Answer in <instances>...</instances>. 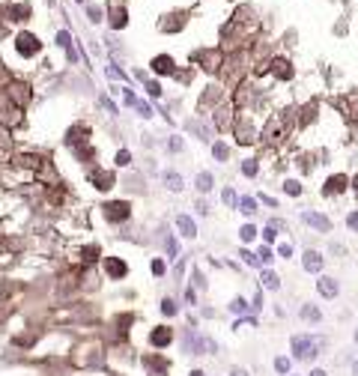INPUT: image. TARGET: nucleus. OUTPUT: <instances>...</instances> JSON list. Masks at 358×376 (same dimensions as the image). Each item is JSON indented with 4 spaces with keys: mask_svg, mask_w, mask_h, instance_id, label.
I'll use <instances>...</instances> for the list:
<instances>
[{
    "mask_svg": "<svg viewBox=\"0 0 358 376\" xmlns=\"http://www.w3.org/2000/svg\"><path fill=\"white\" fill-rule=\"evenodd\" d=\"M323 347H326V341L320 335H293L290 338V350H293L296 362H317Z\"/></svg>",
    "mask_w": 358,
    "mask_h": 376,
    "instance_id": "f257e3e1",
    "label": "nucleus"
},
{
    "mask_svg": "<svg viewBox=\"0 0 358 376\" xmlns=\"http://www.w3.org/2000/svg\"><path fill=\"white\" fill-rule=\"evenodd\" d=\"M15 48H18V54L33 57V54H39V51H42V42H39L33 33H21V36L15 39Z\"/></svg>",
    "mask_w": 358,
    "mask_h": 376,
    "instance_id": "f03ea898",
    "label": "nucleus"
},
{
    "mask_svg": "<svg viewBox=\"0 0 358 376\" xmlns=\"http://www.w3.org/2000/svg\"><path fill=\"white\" fill-rule=\"evenodd\" d=\"M173 344V329H167V326H155L152 332H149V347H155V350H167Z\"/></svg>",
    "mask_w": 358,
    "mask_h": 376,
    "instance_id": "7ed1b4c3",
    "label": "nucleus"
},
{
    "mask_svg": "<svg viewBox=\"0 0 358 376\" xmlns=\"http://www.w3.org/2000/svg\"><path fill=\"white\" fill-rule=\"evenodd\" d=\"M350 182H353V179H350L347 173H335V176H329V179H326L323 194H329V197H332V194H344V191L350 188Z\"/></svg>",
    "mask_w": 358,
    "mask_h": 376,
    "instance_id": "20e7f679",
    "label": "nucleus"
},
{
    "mask_svg": "<svg viewBox=\"0 0 358 376\" xmlns=\"http://www.w3.org/2000/svg\"><path fill=\"white\" fill-rule=\"evenodd\" d=\"M302 221H305L308 227H314L317 233H329V230H332V221H329L326 215H320V212H311V209L302 212Z\"/></svg>",
    "mask_w": 358,
    "mask_h": 376,
    "instance_id": "39448f33",
    "label": "nucleus"
},
{
    "mask_svg": "<svg viewBox=\"0 0 358 376\" xmlns=\"http://www.w3.org/2000/svg\"><path fill=\"white\" fill-rule=\"evenodd\" d=\"M105 215H108L111 221H125V218L131 215V206H128L125 200H114V203H105Z\"/></svg>",
    "mask_w": 358,
    "mask_h": 376,
    "instance_id": "423d86ee",
    "label": "nucleus"
},
{
    "mask_svg": "<svg viewBox=\"0 0 358 376\" xmlns=\"http://www.w3.org/2000/svg\"><path fill=\"white\" fill-rule=\"evenodd\" d=\"M302 266H305V272H311V275H323L326 257H323L320 251H305V257H302Z\"/></svg>",
    "mask_w": 358,
    "mask_h": 376,
    "instance_id": "0eeeda50",
    "label": "nucleus"
},
{
    "mask_svg": "<svg viewBox=\"0 0 358 376\" xmlns=\"http://www.w3.org/2000/svg\"><path fill=\"white\" fill-rule=\"evenodd\" d=\"M317 293H320L323 299H338V293H341V284H338V278L320 275V281H317Z\"/></svg>",
    "mask_w": 358,
    "mask_h": 376,
    "instance_id": "6e6552de",
    "label": "nucleus"
},
{
    "mask_svg": "<svg viewBox=\"0 0 358 376\" xmlns=\"http://www.w3.org/2000/svg\"><path fill=\"white\" fill-rule=\"evenodd\" d=\"M105 269H108V275L114 278V281H119V278H125V272H128V266L119 260V257H108L105 260Z\"/></svg>",
    "mask_w": 358,
    "mask_h": 376,
    "instance_id": "1a4fd4ad",
    "label": "nucleus"
},
{
    "mask_svg": "<svg viewBox=\"0 0 358 376\" xmlns=\"http://www.w3.org/2000/svg\"><path fill=\"white\" fill-rule=\"evenodd\" d=\"M176 230H179L185 239H194V236H197V224H194L188 215H179V218H176Z\"/></svg>",
    "mask_w": 358,
    "mask_h": 376,
    "instance_id": "9d476101",
    "label": "nucleus"
},
{
    "mask_svg": "<svg viewBox=\"0 0 358 376\" xmlns=\"http://www.w3.org/2000/svg\"><path fill=\"white\" fill-rule=\"evenodd\" d=\"M299 317L305 320V323H323V311L317 308V305H302V311H299Z\"/></svg>",
    "mask_w": 358,
    "mask_h": 376,
    "instance_id": "9b49d317",
    "label": "nucleus"
},
{
    "mask_svg": "<svg viewBox=\"0 0 358 376\" xmlns=\"http://www.w3.org/2000/svg\"><path fill=\"white\" fill-rule=\"evenodd\" d=\"M143 368H149L152 374H167V371H170V365H167L164 359H155V356H146V359H143Z\"/></svg>",
    "mask_w": 358,
    "mask_h": 376,
    "instance_id": "f8f14e48",
    "label": "nucleus"
},
{
    "mask_svg": "<svg viewBox=\"0 0 358 376\" xmlns=\"http://www.w3.org/2000/svg\"><path fill=\"white\" fill-rule=\"evenodd\" d=\"M152 69H155V75H170V72H173V60L161 54V57L152 60Z\"/></svg>",
    "mask_w": 358,
    "mask_h": 376,
    "instance_id": "ddd939ff",
    "label": "nucleus"
},
{
    "mask_svg": "<svg viewBox=\"0 0 358 376\" xmlns=\"http://www.w3.org/2000/svg\"><path fill=\"white\" fill-rule=\"evenodd\" d=\"M260 281H263L266 290H281V278H278L272 269H263V272H260Z\"/></svg>",
    "mask_w": 358,
    "mask_h": 376,
    "instance_id": "4468645a",
    "label": "nucleus"
},
{
    "mask_svg": "<svg viewBox=\"0 0 358 376\" xmlns=\"http://www.w3.org/2000/svg\"><path fill=\"white\" fill-rule=\"evenodd\" d=\"M212 185H215V176L209 173V170H203V173H197V191H212Z\"/></svg>",
    "mask_w": 358,
    "mask_h": 376,
    "instance_id": "2eb2a0df",
    "label": "nucleus"
},
{
    "mask_svg": "<svg viewBox=\"0 0 358 376\" xmlns=\"http://www.w3.org/2000/svg\"><path fill=\"white\" fill-rule=\"evenodd\" d=\"M164 185H167L170 191H182V185H185V182H182V176H179V173H173V170H170V173H164Z\"/></svg>",
    "mask_w": 358,
    "mask_h": 376,
    "instance_id": "dca6fc26",
    "label": "nucleus"
},
{
    "mask_svg": "<svg viewBox=\"0 0 358 376\" xmlns=\"http://www.w3.org/2000/svg\"><path fill=\"white\" fill-rule=\"evenodd\" d=\"M242 215H254L257 212V200L254 197H239V206H236Z\"/></svg>",
    "mask_w": 358,
    "mask_h": 376,
    "instance_id": "f3484780",
    "label": "nucleus"
},
{
    "mask_svg": "<svg viewBox=\"0 0 358 376\" xmlns=\"http://www.w3.org/2000/svg\"><path fill=\"white\" fill-rule=\"evenodd\" d=\"M275 371L281 376H290L293 374V362H290L287 356H278V359H275Z\"/></svg>",
    "mask_w": 358,
    "mask_h": 376,
    "instance_id": "a211bd4d",
    "label": "nucleus"
},
{
    "mask_svg": "<svg viewBox=\"0 0 358 376\" xmlns=\"http://www.w3.org/2000/svg\"><path fill=\"white\" fill-rule=\"evenodd\" d=\"M212 155H215L218 161H227V155H230V146H227L224 140H215V143H212Z\"/></svg>",
    "mask_w": 358,
    "mask_h": 376,
    "instance_id": "6ab92c4d",
    "label": "nucleus"
},
{
    "mask_svg": "<svg viewBox=\"0 0 358 376\" xmlns=\"http://www.w3.org/2000/svg\"><path fill=\"white\" fill-rule=\"evenodd\" d=\"M93 182H99L96 188H102V191H105V188H111V185H114V176H111V173H102V170H96V173H93Z\"/></svg>",
    "mask_w": 358,
    "mask_h": 376,
    "instance_id": "aec40b11",
    "label": "nucleus"
},
{
    "mask_svg": "<svg viewBox=\"0 0 358 376\" xmlns=\"http://www.w3.org/2000/svg\"><path fill=\"white\" fill-rule=\"evenodd\" d=\"M251 308H254V305H248V302H245L242 296H236V299L230 302V311H233V314H248Z\"/></svg>",
    "mask_w": 358,
    "mask_h": 376,
    "instance_id": "412c9836",
    "label": "nucleus"
},
{
    "mask_svg": "<svg viewBox=\"0 0 358 376\" xmlns=\"http://www.w3.org/2000/svg\"><path fill=\"white\" fill-rule=\"evenodd\" d=\"M272 66H275L278 78H293V69H290V63H287V60H275Z\"/></svg>",
    "mask_w": 358,
    "mask_h": 376,
    "instance_id": "4be33fe9",
    "label": "nucleus"
},
{
    "mask_svg": "<svg viewBox=\"0 0 358 376\" xmlns=\"http://www.w3.org/2000/svg\"><path fill=\"white\" fill-rule=\"evenodd\" d=\"M9 15H12V21H27L30 6H12V9H9Z\"/></svg>",
    "mask_w": 358,
    "mask_h": 376,
    "instance_id": "5701e85b",
    "label": "nucleus"
},
{
    "mask_svg": "<svg viewBox=\"0 0 358 376\" xmlns=\"http://www.w3.org/2000/svg\"><path fill=\"white\" fill-rule=\"evenodd\" d=\"M239 236H242V242H254V239H257V227H254V224H245V227L239 230Z\"/></svg>",
    "mask_w": 358,
    "mask_h": 376,
    "instance_id": "b1692460",
    "label": "nucleus"
},
{
    "mask_svg": "<svg viewBox=\"0 0 358 376\" xmlns=\"http://www.w3.org/2000/svg\"><path fill=\"white\" fill-rule=\"evenodd\" d=\"M176 311H179V308H176L173 299H161V314H164V317H176Z\"/></svg>",
    "mask_w": 358,
    "mask_h": 376,
    "instance_id": "393cba45",
    "label": "nucleus"
},
{
    "mask_svg": "<svg viewBox=\"0 0 358 376\" xmlns=\"http://www.w3.org/2000/svg\"><path fill=\"white\" fill-rule=\"evenodd\" d=\"M111 24L114 27H125V9H114L111 12Z\"/></svg>",
    "mask_w": 358,
    "mask_h": 376,
    "instance_id": "a878e982",
    "label": "nucleus"
},
{
    "mask_svg": "<svg viewBox=\"0 0 358 376\" xmlns=\"http://www.w3.org/2000/svg\"><path fill=\"white\" fill-rule=\"evenodd\" d=\"M257 170H260V164H257L254 158H248V161H242V173H245V176H257Z\"/></svg>",
    "mask_w": 358,
    "mask_h": 376,
    "instance_id": "bb28decb",
    "label": "nucleus"
},
{
    "mask_svg": "<svg viewBox=\"0 0 358 376\" xmlns=\"http://www.w3.org/2000/svg\"><path fill=\"white\" fill-rule=\"evenodd\" d=\"M239 257H242L248 266H254V269H257V266H263V263H260V257H257V254H251L248 248H245V251H239Z\"/></svg>",
    "mask_w": 358,
    "mask_h": 376,
    "instance_id": "cd10ccee",
    "label": "nucleus"
},
{
    "mask_svg": "<svg viewBox=\"0 0 358 376\" xmlns=\"http://www.w3.org/2000/svg\"><path fill=\"white\" fill-rule=\"evenodd\" d=\"M284 191H287V194H293V197H296V194H302V185H299V182H296V179H287V182H284Z\"/></svg>",
    "mask_w": 358,
    "mask_h": 376,
    "instance_id": "c85d7f7f",
    "label": "nucleus"
},
{
    "mask_svg": "<svg viewBox=\"0 0 358 376\" xmlns=\"http://www.w3.org/2000/svg\"><path fill=\"white\" fill-rule=\"evenodd\" d=\"M221 197H224V203H227V206H239V197H236V191H233V188H224V194H221Z\"/></svg>",
    "mask_w": 358,
    "mask_h": 376,
    "instance_id": "c756f323",
    "label": "nucleus"
},
{
    "mask_svg": "<svg viewBox=\"0 0 358 376\" xmlns=\"http://www.w3.org/2000/svg\"><path fill=\"white\" fill-rule=\"evenodd\" d=\"M347 227H350L353 233H358V209H353V212L347 215Z\"/></svg>",
    "mask_w": 358,
    "mask_h": 376,
    "instance_id": "7c9ffc66",
    "label": "nucleus"
},
{
    "mask_svg": "<svg viewBox=\"0 0 358 376\" xmlns=\"http://www.w3.org/2000/svg\"><path fill=\"white\" fill-rule=\"evenodd\" d=\"M275 236H278V227H275V224H269V227L263 230V239H266V242H275Z\"/></svg>",
    "mask_w": 358,
    "mask_h": 376,
    "instance_id": "2f4dec72",
    "label": "nucleus"
},
{
    "mask_svg": "<svg viewBox=\"0 0 358 376\" xmlns=\"http://www.w3.org/2000/svg\"><path fill=\"white\" fill-rule=\"evenodd\" d=\"M278 254H281L284 260H290V257H293V245H290V242H284V245H278Z\"/></svg>",
    "mask_w": 358,
    "mask_h": 376,
    "instance_id": "473e14b6",
    "label": "nucleus"
},
{
    "mask_svg": "<svg viewBox=\"0 0 358 376\" xmlns=\"http://www.w3.org/2000/svg\"><path fill=\"white\" fill-rule=\"evenodd\" d=\"M257 257H260V263H263V266H269V263H272V248H260V254H257Z\"/></svg>",
    "mask_w": 358,
    "mask_h": 376,
    "instance_id": "72a5a7b5",
    "label": "nucleus"
},
{
    "mask_svg": "<svg viewBox=\"0 0 358 376\" xmlns=\"http://www.w3.org/2000/svg\"><path fill=\"white\" fill-rule=\"evenodd\" d=\"M146 90H149V96H152V99H158V96H161V87H158L155 81H149V84H146Z\"/></svg>",
    "mask_w": 358,
    "mask_h": 376,
    "instance_id": "f704fd0d",
    "label": "nucleus"
},
{
    "mask_svg": "<svg viewBox=\"0 0 358 376\" xmlns=\"http://www.w3.org/2000/svg\"><path fill=\"white\" fill-rule=\"evenodd\" d=\"M128 158H131V155H128L125 149H122V152H117V164H119V167H125V164H128Z\"/></svg>",
    "mask_w": 358,
    "mask_h": 376,
    "instance_id": "c9c22d12",
    "label": "nucleus"
},
{
    "mask_svg": "<svg viewBox=\"0 0 358 376\" xmlns=\"http://www.w3.org/2000/svg\"><path fill=\"white\" fill-rule=\"evenodd\" d=\"M137 111H140V114H143V117H152V108H149V105H146V102H137Z\"/></svg>",
    "mask_w": 358,
    "mask_h": 376,
    "instance_id": "e433bc0d",
    "label": "nucleus"
},
{
    "mask_svg": "<svg viewBox=\"0 0 358 376\" xmlns=\"http://www.w3.org/2000/svg\"><path fill=\"white\" fill-rule=\"evenodd\" d=\"M152 275H164V260H155V263H152Z\"/></svg>",
    "mask_w": 358,
    "mask_h": 376,
    "instance_id": "4c0bfd02",
    "label": "nucleus"
},
{
    "mask_svg": "<svg viewBox=\"0 0 358 376\" xmlns=\"http://www.w3.org/2000/svg\"><path fill=\"white\" fill-rule=\"evenodd\" d=\"M170 149L179 152V149H182V137H173V140H170Z\"/></svg>",
    "mask_w": 358,
    "mask_h": 376,
    "instance_id": "58836bf2",
    "label": "nucleus"
},
{
    "mask_svg": "<svg viewBox=\"0 0 358 376\" xmlns=\"http://www.w3.org/2000/svg\"><path fill=\"white\" fill-rule=\"evenodd\" d=\"M185 302H188V305H194V302H197V296H194V290H191V287L185 290Z\"/></svg>",
    "mask_w": 358,
    "mask_h": 376,
    "instance_id": "ea45409f",
    "label": "nucleus"
},
{
    "mask_svg": "<svg viewBox=\"0 0 358 376\" xmlns=\"http://www.w3.org/2000/svg\"><path fill=\"white\" fill-rule=\"evenodd\" d=\"M254 311H263V293L254 296Z\"/></svg>",
    "mask_w": 358,
    "mask_h": 376,
    "instance_id": "a19ab883",
    "label": "nucleus"
},
{
    "mask_svg": "<svg viewBox=\"0 0 358 376\" xmlns=\"http://www.w3.org/2000/svg\"><path fill=\"white\" fill-rule=\"evenodd\" d=\"M230 376H251L245 368H230Z\"/></svg>",
    "mask_w": 358,
    "mask_h": 376,
    "instance_id": "79ce46f5",
    "label": "nucleus"
},
{
    "mask_svg": "<svg viewBox=\"0 0 358 376\" xmlns=\"http://www.w3.org/2000/svg\"><path fill=\"white\" fill-rule=\"evenodd\" d=\"M167 254H176V239H173V236L167 239Z\"/></svg>",
    "mask_w": 358,
    "mask_h": 376,
    "instance_id": "37998d69",
    "label": "nucleus"
},
{
    "mask_svg": "<svg viewBox=\"0 0 358 376\" xmlns=\"http://www.w3.org/2000/svg\"><path fill=\"white\" fill-rule=\"evenodd\" d=\"M308 376H329V371H326V368H314Z\"/></svg>",
    "mask_w": 358,
    "mask_h": 376,
    "instance_id": "c03bdc74",
    "label": "nucleus"
},
{
    "mask_svg": "<svg viewBox=\"0 0 358 376\" xmlns=\"http://www.w3.org/2000/svg\"><path fill=\"white\" fill-rule=\"evenodd\" d=\"M353 376H358V356H356V362H353Z\"/></svg>",
    "mask_w": 358,
    "mask_h": 376,
    "instance_id": "a18cd8bd",
    "label": "nucleus"
},
{
    "mask_svg": "<svg viewBox=\"0 0 358 376\" xmlns=\"http://www.w3.org/2000/svg\"><path fill=\"white\" fill-rule=\"evenodd\" d=\"M188 376H206V374H203V371H191Z\"/></svg>",
    "mask_w": 358,
    "mask_h": 376,
    "instance_id": "49530a36",
    "label": "nucleus"
},
{
    "mask_svg": "<svg viewBox=\"0 0 358 376\" xmlns=\"http://www.w3.org/2000/svg\"><path fill=\"white\" fill-rule=\"evenodd\" d=\"M353 341H356V347H358V329H356V335H353Z\"/></svg>",
    "mask_w": 358,
    "mask_h": 376,
    "instance_id": "de8ad7c7",
    "label": "nucleus"
},
{
    "mask_svg": "<svg viewBox=\"0 0 358 376\" xmlns=\"http://www.w3.org/2000/svg\"><path fill=\"white\" fill-rule=\"evenodd\" d=\"M290 376H299V374H290Z\"/></svg>",
    "mask_w": 358,
    "mask_h": 376,
    "instance_id": "09e8293b",
    "label": "nucleus"
}]
</instances>
